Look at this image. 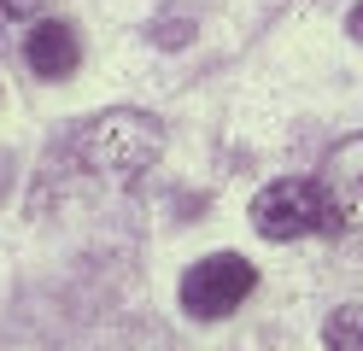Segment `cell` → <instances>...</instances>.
<instances>
[{"instance_id":"obj_1","label":"cell","mask_w":363,"mask_h":351,"mask_svg":"<svg viewBox=\"0 0 363 351\" xmlns=\"http://www.w3.org/2000/svg\"><path fill=\"white\" fill-rule=\"evenodd\" d=\"M158 147H164V135H158V123L141 117V111L94 117V123H82V135H77V152L88 164V176H135L141 164L158 158Z\"/></svg>"},{"instance_id":"obj_2","label":"cell","mask_w":363,"mask_h":351,"mask_svg":"<svg viewBox=\"0 0 363 351\" xmlns=\"http://www.w3.org/2000/svg\"><path fill=\"white\" fill-rule=\"evenodd\" d=\"M252 228L264 234V240H305V234H328V211H323V187H316V176H281V182L258 187Z\"/></svg>"},{"instance_id":"obj_3","label":"cell","mask_w":363,"mask_h":351,"mask_svg":"<svg viewBox=\"0 0 363 351\" xmlns=\"http://www.w3.org/2000/svg\"><path fill=\"white\" fill-rule=\"evenodd\" d=\"M252 287H258V269L246 264L240 252L199 257V264L182 275V311L199 316V322H223L235 304H246V293H252Z\"/></svg>"},{"instance_id":"obj_4","label":"cell","mask_w":363,"mask_h":351,"mask_svg":"<svg viewBox=\"0 0 363 351\" xmlns=\"http://www.w3.org/2000/svg\"><path fill=\"white\" fill-rule=\"evenodd\" d=\"M316 187H323V211H328V234L363 246V135L340 140V147L323 158L316 170Z\"/></svg>"},{"instance_id":"obj_5","label":"cell","mask_w":363,"mask_h":351,"mask_svg":"<svg viewBox=\"0 0 363 351\" xmlns=\"http://www.w3.org/2000/svg\"><path fill=\"white\" fill-rule=\"evenodd\" d=\"M77 59H82V47H77V30L71 23H35V30L24 35V65L35 70V77H48V82H65L77 70Z\"/></svg>"},{"instance_id":"obj_6","label":"cell","mask_w":363,"mask_h":351,"mask_svg":"<svg viewBox=\"0 0 363 351\" xmlns=\"http://www.w3.org/2000/svg\"><path fill=\"white\" fill-rule=\"evenodd\" d=\"M328 351H363V304H340V311L323 322Z\"/></svg>"},{"instance_id":"obj_7","label":"cell","mask_w":363,"mask_h":351,"mask_svg":"<svg viewBox=\"0 0 363 351\" xmlns=\"http://www.w3.org/2000/svg\"><path fill=\"white\" fill-rule=\"evenodd\" d=\"M346 35H352V41H363V0H357L352 18H346Z\"/></svg>"},{"instance_id":"obj_8","label":"cell","mask_w":363,"mask_h":351,"mask_svg":"<svg viewBox=\"0 0 363 351\" xmlns=\"http://www.w3.org/2000/svg\"><path fill=\"white\" fill-rule=\"evenodd\" d=\"M41 0H0V12H35Z\"/></svg>"}]
</instances>
